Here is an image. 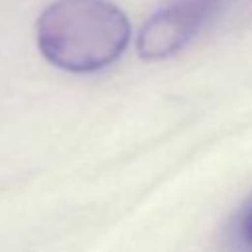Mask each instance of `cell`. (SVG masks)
<instances>
[{
    "label": "cell",
    "instance_id": "obj_1",
    "mask_svg": "<svg viewBox=\"0 0 252 252\" xmlns=\"http://www.w3.org/2000/svg\"><path fill=\"white\" fill-rule=\"evenodd\" d=\"M37 47L55 67L93 73L114 63L130 41L126 14L106 0H57L35 26Z\"/></svg>",
    "mask_w": 252,
    "mask_h": 252
},
{
    "label": "cell",
    "instance_id": "obj_2",
    "mask_svg": "<svg viewBox=\"0 0 252 252\" xmlns=\"http://www.w3.org/2000/svg\"><path fill=\"white\" fill-rule=\"evenodd\" d=\"M213 0H181L156 12L140 32L138 53L144 59L175 55L203 26Z\"/></svg>",
    "mask_w": 252,
    "mask_h": 252
},
{
    "label": "cell",
    "instance_id": "obj_3",
    "mask_svg": "<svg viewBox=\"0 0 252 252\" xmlns=\"http://www.w3.org/2000/svg\"><path fill=\"white\" fill-rule=\"evenodd\" d=\"M242 234L252 244V205L248 207V211H246V215L242 219Z\"/></svg>",
    "mask_w": 252,
    "mask_h": 252
}]
</instances>
